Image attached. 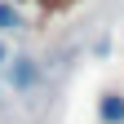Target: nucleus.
<instances>
[{
  "instance_id": "f257e3e1",
  "label": "nucleus",
  "mask_w": 124,
  "mask_h": 124,
  "mask_svg": "<svg viewBox=\"0 0 124 124\" xmlns=\"http://www.w3.org/2000/svg\"><path fill=\"white\" fill-rule=\"evenodd\" d=\"M5 71H9V84L18 89V93H27V89L40 84V67H36V58H9Z\"/></svg>"
},
{
  "instance_id": "f03ea898",
  "label": "nucleus",
  "mask_w": 124,
  "mask_h": 124,
  "mask_svg": "<svg viewBox=\"0 0 124 124\" xmlns=\"http://www.w3.org/2000/svg\"><path fill=\"white\" fill-rule=\"evenodd\" d=\"M98 120H102V124H124V98H120V93H102Z\"/></svg>"
},
{
  "instance_id": "7ed1b4c3",
  "label": "nucleus",
  "mask_w": 124,
  "mask_h": 124,
  "mask_svg": "<svg viewBox=\"0 0 124 124\" xmlns=\"http://www.w3.org/2000/svg\"><path fill=\"white\" fill-rule=\"evenodd\" d=\"M0 31H22V18L13 5H0Z\"/></svg>"
},
{
  "instance_id": "20e7f679",
  "label": "nucleus",
  "mask_w": 124,
  "mask_h": 124,
  "mask_svg": "<svg viewBox=\"0 0 124 124\" xmlns=\"http://www.w3.org/2000/svg\"><path fill=\"white\" fill-rule=\"evenodd\" d=\"M5 62H9V49H5V44H0V67H5Z\"/></svg>"
}]
</instances>
